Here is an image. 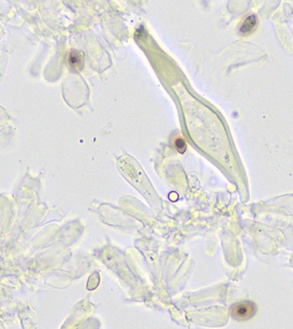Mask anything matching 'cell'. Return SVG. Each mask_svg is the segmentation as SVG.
Returning <instances> with one entry per match:
<instances>
[{"instance_id": "6da1fadb", "label": "cell", "mask_w": 293, "mask_h": 329, "mask_svg": "<svg viewBox=\"0 0 293 329\" xmlns=\"http://www.w3.org/2000/svg\"><path fill=\"white\" fill-rule=\"evenodd\" d=\"M117 164L124 178L143 194V197L150 204L151 207L156 210L160 209L162 200L155 192L143 168L135 161V159L127 154H124L118 159Z\"/></svg>"}, {"instance_id": "7a4b0ae2", "label": "cell", "mask_w": 293, "mask_h": 329, "mask_svg": "<svg viewBox=\"0 0 293 329\" xmlns=\"http://www.w3.org/2000/svg\"><path fill=\"white\" fill-rule=\"evenodd\" d=\"M229 311L234 321H248L257 313V305L253 301L242 300L233 304Z\"/></svg>"}, {"instance_id": "3957f363", "label": "cell", "mask_w": 293, "mask_h": 329, "mask_svg": "<svg viewBox=\"0 0 293 329\" xmlns=\"http://www.w3.org/2000/svg\"><path fill=\"white\" fill-rule=\"evenodd\" d=\"M257 24V18L255 15H250L245 20L243 24L240 27V33H250L253 29L256 28Z\"/></svg>"}, {"instance_id": "277c9868", "label": "cell", "mask_w": 293, "mask_h": 329, "mask_svg": "<svg viewBox=\"0 0 293 329\" xmlns=\"http://www.w3.org/2000/svg\"><path fill=\"white\" fill-rule=\"evenodd\" d=\"M69 62L73 69L80 70L83 67V57L81 54L77 50H73L69 55Z\"/></svg>"}, {"instance_id": "5b68a950", "label": "cell", "mask_w": 293, "mask_h": 329, "mask_svg": "<svg viewBox=\"0 0 293 329\" xmlns=\"http://www.w3.org/2000/svg\"><path fill=\"white\" fill-rule=\"evenodd\" d=\"M175 144L176 150L178 151L181 154H183V153L185 152V150H186V148H187V147H186V143H185L183 139H177V140L176 141Z\"/></svg>"}]
</instances>
